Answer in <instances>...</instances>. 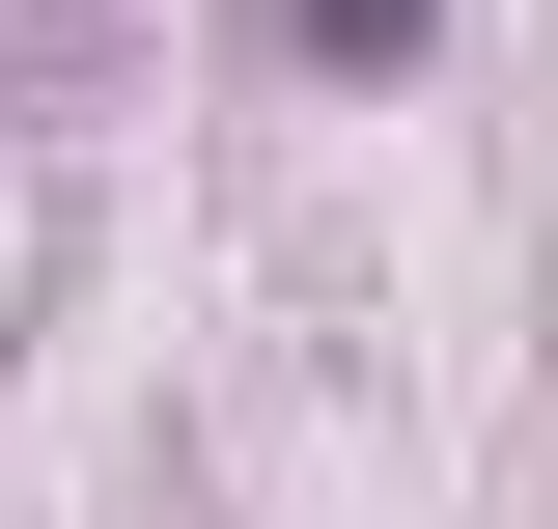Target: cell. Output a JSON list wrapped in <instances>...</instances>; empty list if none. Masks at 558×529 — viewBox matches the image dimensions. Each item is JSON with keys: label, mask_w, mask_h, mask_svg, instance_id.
Returning a JSON list of instances; mask_svg holds the SVG:
<instances>
[{"label": "cell", "mask_w": 558, "mask_h": 529, "mask_svg": "<svg viewBox=\"0 0 558 529\" xmlns=\"http://www.w3.org/2000/svg\"><path fill=\"white\" fill-rule=\"evenodd\" d=\"M279 28H307V57H418V0H279Z\"/></svg>", "instance_id": "6da1fadb"}]
</instances>
